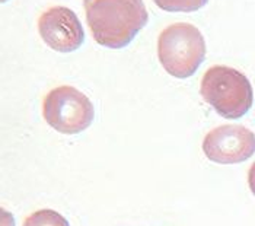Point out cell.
<instances>
[{
    "mask_svg": "<svg viewBox=\"0 0 255 226\" xmlns=\"http://www.w3.org/2000/svg\"><path fill=\"white\" fill-rule=\"evenodd\" d=\"M23 226H70L67 219L64 216H61L56 210L51 209H42L37 210L32 215H29Z\"/></svg>",
    "mask_w": 255,
    "mask_h": 226,
    "instance_id": "obj_7",
    "label": "cell"
},
{
    "mask_svg": "<svg viewBox=\"0 0 255 226\" xmlns=\"http://www.w3.org/2000/svg\"><path fill=\"white\" fill-rule=\"evenodd\" d=\"M203 153L209 161L234 165L248 161L255 153V134L239 124H223L206 134Z\"/></svg>",
    "mask_w": 255,
    "mask_h": 226,
    "instance_id": "obj_5",
    "label": "cell"
},
{
    "mask_svg": "<svg viewBox=\"0 0 255 226\" xmlns=\"http://www.w3.org/2000/svg\"><path fill=\"white\" fill-rule=\"evenodd\" d=\"M157 57L169 75L187 79L196 73L206 58L204 37L191 23H172L159 34Z\"/></svg>",
    "mask_w": 255,
    "mask_h": 226,
    "instance_id": "obj_3",
    "label": "cell"
},
{
    "mask_svg": "<svg viewBox=\"0 0 255 226\" xmlns=\"http://www.w3.org/2000/svg\"><path fill=\"white\" fill-rule=\"evenodd\" d=\"M248 186L251 193L255 196V162L251 165V168L248 171Z\"/></svg>",
    "mask_w": 255,
    "mask_h": 226,
    "instance_id": "obj_9",
    "label": "cell"
},
{
    "mask_svg": "<svg viewBox=\"0 0 255 226\" xmlns=\"http://www.w3.org/2000/svg\"><path fill=\"white\" fill-rule=\"evenodd\" d=\"M42 41L59 53L76 51L85 41V31L76 13L66 6L47 9L38 19Z\"/></svg>",
    "mask_w": 255,
    "mask_h": 226,
    "instance_id": "obj_6",
    "label": "cell"
},
{
    "mask_svg": "<svg viewBox=\"0 0 255 226\" xmlns=\"http://www.w3.org/2000/svg\"><path fill=\"white\" fill-rule=\"evenodd\" d=\"M157 7L166 12H196L209 0H153Z\"/></svg>",
    "mask_w": 255,
    "mask_h": 226,
    "instance_id": "obj_8",
    "label": "cell"
},
{
    "mask_svg": "<svg viewBox=\"0 0 255 226\" xmlns=\"http://www.w3.org/2000/svg\"><path fill=\"white\" fill-rule=\"evenodd\" d=\"M83 7L94 39L116 50L128 45L149 20L143 0H83Z\"/></svg>",
    "mask_w": 255,
    "mask_h": 226,
    "instance_id": "obj_1",
    "label": "cell"
},
{
    "mask_svg": "<svg viewBox=\"0 0 255 226\" xmlns=\"http://www.w3.org/2000/svg\"><path fill=\"white\" fill-rule=\"evenodd\" d=\"M200 94L219 115L229 120L245 115L254 102L248 77L229 66H212L203 75Z\"/></svg>",
    "mask_w": 255,
    "mask_h": 226,
    "instance_id": "obj_2",
    "label": "cell"
},
{
    "mask_svg": "<svg viewBox=\"0 0 255 226\" xmlns=\"http://www.w3.org/2000/svg\"><path fill=\"white\" fill-rule=\"evenodd\" d=\"M42 115L47 124L61 134L85 132L95 118L91 99L79 89L63 85L51 89L42 102Z\"/></svg>",
    "mask_w": 255,
    "mask_h": 226,
    "instance_id": "obj_4",
    "label": "cell"
}]
</instances>
